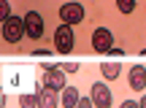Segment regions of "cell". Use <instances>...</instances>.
Listing matches in <instances>:
<instances>
[{
	"label": "cell",
	"mask_w": 146,
	"mask_h": 108,
	"mask_svg": "<svg viewBox=\"0 0 146 108\" xmlns=\"http://www.w3.org/2000/svg\"><path fill=\"white\" fill-rule=\"evenodd\" d=\"M100 73H103L106 81H116L119 73H122V62H103L100 65Z\"/></svg>",
	"instance_id": "11"
},
{
	"label": "cell",
	"mask_w": 146,
	"mask_h": 108,
	"mask_svg": "<svg viewBox=\"0 0 146 108\" xmlns=\"http://www.w3.org/2000/svg\"><path fill=\"white\" fill-rule=\"evenodd\" d=\"M89 97H92L95 108H111V105H114V95H111V89H108L106 81H95Z\"/></svg>",
	"instance_id": "6"
},
{
	"label": "cell",
	"mask_w": 146,
	"mask_h": 108,
	"mask_svg": "<svg viewBox=\"0 0 146 108\" xmlns=\"http://www.w3.org/2000/svg\"><path fill=\"white\" fill-rule=\"evenodd\" d=\"M38 108H60L62 105V100H60V92H54V89H46L41 84L38 87Z\"/></svg>",
	"instance_id": "8"
},
{
	"label": "cell",
	"mask_w": 146,
	"mask_h": 108,
	"mask_svg": "<svg viewBox=\"0 0 146 108\" xmlns=\"http://www.w3.org/2000/svg\"><path fill=\"white\" fill-rule=\"evenodd\" d=\"M60 100H62V108H76L78 103H81V95H78L76 87H65L62 95H60Z\"/></svg>",
	"instance_id": "10"
},
{
	"label": "cell",
	"mask_w": 146,
	"mask_h": 108,
	"mask_svg": "<svg viewBox=\"0 0 146 108\" xmlns=\"http://www.w3.org/2000/svg\"><path fill=\"white\" fill-rule=\"evenodd\" d=\"M19 108H38V95L22 92V95H19Z\"/></svg>",
	"instance_id": "12"
},
{
	"label": "cell",
	"mask_w": 146,
	"mask_h": 108,
	"mask_svg": "<svg viewBox=\"0 0 146 108\" xmlns=\"http://www.w3.org/2000/svg\"><path fill=\"white\" fill-rule=\"evenodd\" d=\"M92 49L98 54H108L114 49V32L108 27H95L92 30Z\"/></svg>",
	"instance_id": "4"
},
{
	"label": "cell",
	"mask_w": 146,
	"mask_h": 108,
	"mask_svg": "<svg viewBox=\"0 0 146 108\" xmlns=\"http://www.w3.org/2000/svg\"><path fill=\"white\" fill-rule=\"evenodd\" d=\"M116 8H119L122 14H133V11H135V0H116Z\"/></svg>",
	"instance_id": "13"
},
{
	"label": "cell",
	"mask_w": 146,
	"mask_h": 108,
	"mask_svg": "<svg viewBox=\"0 0 146 108\" xmlns=\"http://www.w3.org/2000/svg\"><path fill=\"white\" fill-rule=\"evenodd\" d=\"M57 14H60V19H62V25L76 27V25L84 22V5L81 3H62Z\"/></svg>",
	"instance_id": "5"
},
{
	"label": "cell",
	"mask_w": 146,
	"mask_h": 108,
	"mask_svg": "<svg viewBox=\"0 0 146 108\" xmlns=\"http://www.w3.org/2000/svg\"><path fill=\"white\" fill-rule=\"evenodd\" d=\"M22 19H25L27 38H33V41H41V38H43V16L38 14V11H27Z\"/></svg>",
	"instance_id": "7"
},
{
	"label": "cell",
	"mask_w": 146,
	"mask_h": 108,
	"mask_svg": "<svg viewBox=\"0 0 146 108\" xmlns=\"http://www.w3.org/2000/svg\"><path fill=\"white\" fill-rule=\"evenodd\" d=\"M119 108H141V103H138V100H125Z\"/></svg>",
	"instance_id": "17"
},
{
	"label": "cell",
	"mask_w": 146,
	"mask_h": 108,
	"mask_svg": "<svg viewBox=\"0 0 146 108\" xmlns=\"http://www.w3.org/2000/svg\"><path fill=\"white\" fill-rule=\"evenodd\" d=\"M108 54H114V57H119V60H122V54H125V52H122V49L119 46H114V49H111V52Z\"/></svg>",
	"instance_id": "18"
},
{
	"label": "cell",
	"mask_w": 146,
	"mask_h": 108,
	"mask_svg": "<svg viewBox=\"0 0 146 108\" xmlns=\"http://www.w3.org/2000/svg\"><path fill=\"white\" fill-rule=\"evenodd\" d=\"M8 16H14V14H11V11H8V0H0V19H8Z\"/></svg>",
	"instance_id": "14"
},
{
	"label": "cell",
	"mask_w": 146,
	"mask_h": 108,
	"mask_svg": "<svg viewBox=\"0 0 146 108\" xmlns=\"http://www.w3.org/2000/svg\"><path fill=\"white\" fill-rule=\"evenodd\" d=\"M76 108H95V103H92V97H81V103Z\"/></svg>",
	"instance_id": "16"
},
{
	"label": "cell",
	"mask_w": 146,
	"mask_h": 108,
	"mask_svg": "<svg viewBox=\"0 0 146 108\" xmlns=\"http://www.w3.org/2000/svg\"><path fill=\"white\" fill-rule=\"evenodd\" d=\"M73 46H76V32H73L70 25H60L54 30V49L60 54H70Z\"/></svg>",
	"instance_id": "2"
},
{
	"label": "cell",
	"mask_w": 146,
	"mask_h": 108,
	"mask_svg": "<svg viewBox=\"0 0 146 108\" xmlns=\"http://www.w3.org/2000/svg\"><path fill=\"white\" fill-rule=\"evenodd\" d=\"M130 87L135 92H143L146 89V68L143 65H133L130 68Z\"/></svg>",
	"instance_id": "9"
},
{
	"label": "cell",
	"mask_w": 146,
	"mask_h": 108,
	"mask_svg": "<svg viewBox=\"0 0 146 108\" xmlns=\"http://www.w3.org/2000/svg\"><path fill=\"white\" fill-rule=\"evenodd\" d=\"M43 87L46 89H54V92H62L65 87H68V81H65V70L60 65H49V62H43Z\"/></svg>",
	"instance_id": "1"
},
{
	"label": "cell",
	"mask_w": 146,
	"mask_h": 108,
	"mask_svg": "<svg viewBox=\"0 0 146 108\" xmlns=\"http://www.w3.org/2000/svg\"><path fill=\"white\" fill-rule=\"evenodd\" d=\"M25 35H27V30H25V19H19V16H8V19L3 22V41H8V43H19Z\"/></svg>",
	"instance_id": "3"
},
{
	"label": "cell",
	"mask_w": 146,
	"mask_h": 108,
	"mask_svg": "<svg viewBox=\"0 0 146 108\" xmlns=\"http://www.w3.org/2000/svg\"><path fill=\"white\" fill-rule=\"evenodd\" d=\"M65 73H78V62H65V65H60Z\"/></svg>",
	"instance_id": "15"
},
{
	"label": "cell",
	"mask_w": 146,
	"mask_h": 108,
	"mask_svg": "<svg viewBox=\"0 0 146 108\" xmlns=\"http://www.w3.org/2000/svg\"><path fill=\"white\" fill-rule=\"evenodd\" d=\"M141 108H146V95H143V97H141Z\"/></svg>",
	"instance_id": "19"
}]
</instances>
